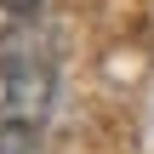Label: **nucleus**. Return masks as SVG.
Segmentation results:
<instances>
[{
  "mask_svg": "<svg viewBox=\"0 0 154 154\" xmlns=\"http://www.w3.org/2000/svg\"><path fill=\"white\" fill-rule=\"evenodd\" d=\"M0 86H6V114L40 126L57 97V40L34 17H11L0 34Z\"/></svg>",
  "mask_w": 154,
  "mask_h": 154,
  "instance_id": "1",
  "label": "nucleus"
},
{
  "mask_svg": "<svg viewBox=\"0 0 154 154\" xmlns=\"http://www.w3.org/2000/svg\"><path fill=\"white\" fill-rule=\"evenodd\" d=\"M0 154H34V126L29 120H0Z\"/></svg>",
  "mask_w": 154,
  "mask_h": 154,
  "instance_id": "2",
  "label": "nucleus"
},
{
  "mask_svg": "<svg viewBox=\"0 0 154 154\" xmlns=\"http://www.w3.org/2000/svg\"><path fill=\"white\" fill-rule=\"evenodd\" d=\"M0 6H6L11 17H34V11H40V0H0Z\"/></svg>",
  "mask_w": 154,
  "mask_h": 154,
  "instance_id": "3",
  "label": "nucleus"
}]
</instances>
